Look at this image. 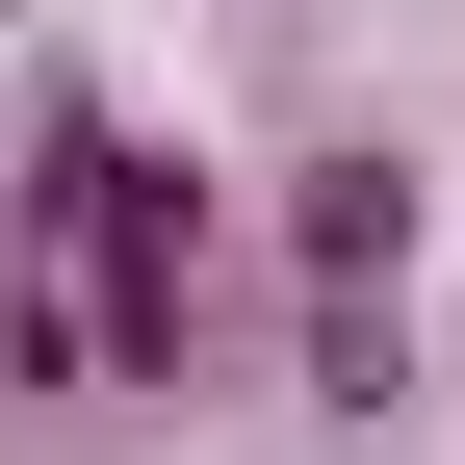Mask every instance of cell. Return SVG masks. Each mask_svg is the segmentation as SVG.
Returning <instances> with one entry per match:
<instances>
[{
  "label": "cell",
  "mask_w": 465,
  "mask_h": 465,
  "mask_svg": "<svg viewBox=\"0 0 465 465\" xmlns=\"http://www.w3.org/2000/svg\"><path fill=\"white\" fill-rule=\"evenodd\" d=\"M388 284H414V182L336 155V182H311V336H336V388L388 362Z\"/></svg>",
  "instance_id": "1"
}]
</instances>
